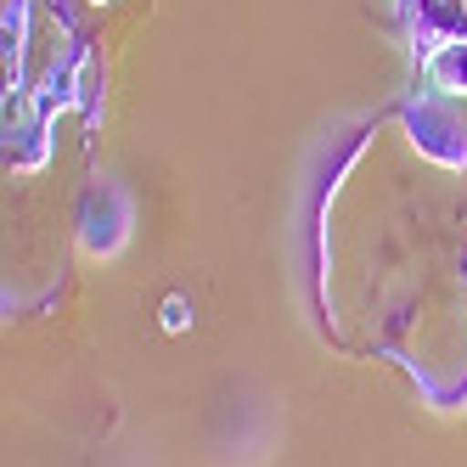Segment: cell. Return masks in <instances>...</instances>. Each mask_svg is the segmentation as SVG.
<instances>
[{
    "mask_svg": "<svg viewBox=\"0 0 467 467\" xmlns=\"http://www.w3.org/2000/svg\"><path fill=\"white\" fill-rule=\"evenodd\" d=\"M422 79L440 90V96H467V40H445V46H433L422 57Z\"/></svg>",
    "mask_w": 467,
    "mask_h": 467,
    "instance_id": "cell-4",
    "label": "cell"
},
{
    "mask_svg": "<svg viewBox=\"0 0 467 467\" xmlns=\"http://www.w3.org/2000/svg\"><path fill=\"white\" fill-rule=\"evenodd\" d=\"M130 225H136V214H130L124 186L102 181V186L85 192V203H79V248L90 259H113L130 243Z\"/></svg>",
    "mask_w": 467,
    "mask_h": 467,
    "instance_id": "cell-2",
    "label": "cell"
},
{
    "mask_svg": "<svg viewBox=\"0 0 467 467\" xmlns=\"http://www.w3.org/2000/svg\"><path fill=\"white\" fill-rule=\"evenodd\" d=\"M400 119H406V136L422 158L467 175V124L451 108V96H417V102L400 108Z\"/></svg>",
    "mask_w": 467,
    "mask_h": 467,
    "instance_id": "cell-1",
    "label": "cell"
},
{
    "mask_svg": "<svg viewBox=\"0 0 467 467\" xmlns=\"http://www.w3.org/2000/svg\"><path fill=\"white\" fill-rule=\"evenodd\" d=\"M406 28L417 57L445 40H467V0H406Z\"/></svg>",
    "mask_w": 467,
    "mask_h": 467,
    "instance_id": "cell-3",
    "label": "cell"
}]
</instances>
